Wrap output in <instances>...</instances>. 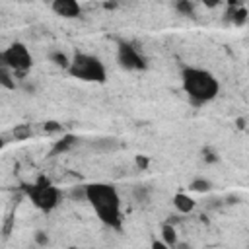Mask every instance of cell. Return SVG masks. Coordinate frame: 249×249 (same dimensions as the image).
<instances>
[{"mask_svg":"<svg viewBox=\"0 0 249 249\" xmlns=\"http://www.w3.org/2000/svg\"><path fill=\"white\" fill-rule=\"evenodd\" d=\"M88 189V202L95 210L97 218L113 228L121 230L123 228V218H121V196L115 185L111 183H89L86 185Z\"/></svg>","mask_w":249,"mask_h":249,"instance_id":"obj_1","label":"cell"},{"mask_svg":"<svg viewBox=\"0 0 249 249\" xmlns=\"http://www.w3.org/2000/svg\"><path fill=\"white\" fill-rule=\"evenodd\" d=\"M181 84L193 105H204L212 101L220 91V84L214 74L196 66H185L181 70Z\"/></svg>","mask_w":249,"mask_h":249,"instance_id":"obj_2","label":"cell"},{"mask_svg":"<svg viewBox=\"0 0 249 249\" xmlns=\"http://www.w3.org/2000/svg\"><path fill=\"white\" fill-rule=\"evenodd\" d=\"M68 74L82 80V82H93V84H103L107 80V70L105 64L88 53H76L70 60Z\"/></svg>","mask_w":249,"mask_h":249,"instance_id":"obj_3","label":"cell"},{"mask_svg":"<svg viewBox=\"0 0 249 249\" xmlns=\"http://www.w3.org/2000/svg\"><path fill=\"white\" fill-rule=\"evenodd\" d=\"M25 193L31 198V202L43 212L54 210L58 206V200H60V191L47 177H39L33 185L25 187Z\"/></svg>","mask_w":249,"mask_h":249,"instance_id":"obj_4","label":"cell"},{"mask_svg":"<svg viewBox=\"0 0 249 249\" xmlns=\"http://www.w3.org/2000/svg\"><path fill=\"white\" fill-rule=\"evenodd\" d=\"M0 64L2 66H8L16 78H23L27 74V70L31 68L33 64V58H31V53L29 49L23 45V43H12L10 47H6L2 53H0Z\"/></svg>","mask_w":249,"mask_h":249,"instance_id":"obj_5","label":"cell"},{"mask_svg":"<svg viewBox=\"0 0 249 249\" xmlns=\"http://www.w3.org/2000/svg\"><path fill=\"white\" fill-rule=\"evenodd\" d=\"M117 60L124 70H130V72H140V70H146V66H148L144 54L134 45H130L126 41H119V45H117Z\"/></svg>","mask_w":249,"mask_h":249,"instance_id":"obj_6","label":"cell"},{"mask_svg":"<svg viewBox=\"0 0 249 249\" xmlns=\"http://www.w3.org/2000/svg\"><path fill=\"white\" fill-rule=\"evenodd\" d=\"M51 8L56 16L72 19V18H80L82 16V6L78 0H53Z\"/></svg>","mask_w":249,"mask_h":249,"instance_id":"obj_7","label":"cell"},{"mask_svg":"<svg viewBox=\"0 0 249 249\" xmlns=\"http://www.w3.org/2000/svg\"><path fill=\"white\" fill-rule=\"evenodd\" d=\"M119 140L115 136H101V138H95L89 142V148L97 154H111V152H117L119 150Z\"/></svg>","mask_w":249,"mask_h":249,"instance_id":"obj_8","label":"cell"},{"mask_svg":"<svg viewBox=\"0 0 249 249\" xmlns=\"http://www.w3.org/2000/svg\"><path fill=\"white\" fill-rule=\"evenodd\" d=\"M76 144H78V136H76V134H64L62 138L54 140V144H53V148H51V156L66 154V152H70Z\"/></svg>","mask_w":249,"mask_h":249,"instance_id":"obj_9","label":"cell"},{"mask_svg":"<svg viewBox=\"0 0 249 249\" xmlns=\"http://www.w3.org/2000/svg\"><path fill=\"white\" fill-rule=\"evenodd\" d=\"M173 206H175L181 214H189V212H193V210H195L196 202H195V198H193V196H189L187 193H177V195L173 196Z\"/></svg>","mask_w":249,"mask_h":249,"instance_id":"obj_10","label":"cell"},{"mask_svg":"<svg viewBox=\"0 0 249 249\" xmlns=\"http://www.w3.org/2000/svg\"><path fill=\"white\" fill-rule=\"evenodd\" d=\"M150 195H152V189L148 185H134L132 187V200L138 204H146L150 200Z\"/></svg>","mask_w":249,"mask_h":249,"instance_id":"obj_11","label":"cell"},{"mask_svg":"<svg viewBox=\"0 0 249 249\" xmlns=\"http://www.w3.org/2000/svg\"><path fill=\"white\" fill-rule=\"evenodd\" d=\"M0 86H4L6 89H16V74L8 68V66H2L0 64Z\"/></svg>","mask_w":249,"mask_h":249,"instance_id":"obj_12","label":"cell"},{"mask_svg":"<svg viewBox=\"0 0 249 249\" xmlns=\"http://www.w3.org/2000/svg\"><path fill=\"white\" fill-rule=\"evenodd\" d=\"M161 239L167 243V247H177V231L171 222H165L161 226Z\"/></svg>","mask_w":249,"mask_h":249,"instance_id":"obj_13","label":"cell"},{"mask_svg":"<svg viewBox=\"0 0 249 249\" xmlns=\"http://www.w3.org/2000/svg\"><path fill=\"white\" fill-rule=\"evenodd\" d=\"M228 19H230L233 25H243V23L247 21V10H245V8L230 6V10H228Z\"/></svg>","mask_w":249,"mask_h":249,"instance_id":"obj_14","label":"cell"},{"mask_svg":"<svg viewBox=\"0 0 249 249\" xmlns=\"http://www.w3.org/2000/svg\"><path fill=\"white\" fill-rule=\"evenodd\" d=\"M49 60H51L53 64H56V66L66 68V70H68V66H70V60H72V58H68L62 51H53V53H49Z\"/></svg>","mask_w":249,"mask_h":249,"instance_id":"obj_15","label":"cell"},{"mask_svg":"<svg viewBox=\"0 0 249 249\" xmlns=\"http://www.w3.org/2000/svg\"><path fill=\"white\" fill-rule=\"evenodd\" d=\"M175 10L181 16H189V18L195 16V4H193V0H175Z\"/></svg>","mask_w":249,"mask_h":249,"instance_id":"obj_16","label":"cell"},{"mask_svg":"<svg viewBox=\"0 0 249 249\" xmlns=\"http://www.w3.org/2000/svg\"><path fill=\"white\" fill-rule=\"evenodd\" d=\"M31 134H33L31 124H16V126L12 128V136H14L16 140H27Z\"/></svg>","mask_w":249,"mask_h":249,"instance_id":"obj_17","label":"cell"},{"mask_svg":"<svg viewBox=\"0 0 249 249\" xmlns=\"http://www.w3.org/2000/svg\"><path fill=\"white\" fill-rule=\"evenodd\" d=\"M189 189H191V191H195V193H208V191L212 189V183H210L208 179H202V177H198V179L191 181Z\"/></svg>","mask_w":249,"mask_h":249,"instance_id":"obj_18","label":"cell"},{"mask_svg":"<svg viewBox=\"0 0 249 249\" xmlns=\"http://www.w3.org/2000/svg\"><path fill=\"white\" fill-rule=\"evenodd\" d=\"M70 198H74V200H88V189H86V185L74 187L70 191Z\"/></svg>","mask_w":249,"mask_h":249,"instance_id":"obj_19","label":"cell"},{"mask_svg":"<svg viewBox=\"0 0 249 249\" xmlns=\"http://www.w3.org/2000/svg\"><path fill=\"white\" fill-rule=\"evenodd\" d=\"M43 128H45V132H60V130H62V126H60L56 121H47V123L43 124Z\"/></svg>","mask_w":249,"mask_h":249,"instance_id":"obj_20","label":"cell"},{"mask_svg":"<svg viewBox=\"0 0 249 249\" xmlns=\"http://www.w3.org/2000/svg\"><path fill=\"white\" fill-rule=\"evenodd\" d=\"M202 158H204V161H208V163H214V161H218V156L210 150V148H204L202 150Z\"/></svg>","mask_w":249,"mask_h":249,"instance_id":"obj_21","label":"cell"},{"mask_svg":"<svg viewBox=\"0 0 249 249\" xmlns=\"http://www.w3.org/2000/svg\"><path fill=\"white\" fill-rule=\"evenodd\" d=\"M148 165H150V160L146 158V156H136V167L138 169H148Z\"/></svg>","mask_w":249,"mask_h":249,"instance_id":"obj_22","label":"cell"},{"mask_svg":"<svg viewBox=\"0 0 249 249\" xmlns=\"http://www.w3.org/2000/svg\"><path fill=\"white\" fill-rule=\"evenodd\" d=\"M35 241H37L39 245H47V243H49V237H47L43 231H37V233H35Z\"/></svg>","mask_w":249,"mask_h":249,"instance_id":"obj_23","label":"cell"},{"mask_svg":"<svg viewBox=\"0 0 249 249\" xmlns=\"http://www.w3.org/2000/svg\"><path fill=\"white\" fill-rule=\"evenodd\" d=\"M222 2H224V0H202V4H204L206 8H210V10H212V8H216V6H218V4H222Z\"/></svg>","mask_w":249,"mask_h":249,"instance_id":"obj_24","label":"cell"},{"mask_svg":"<svg viewBox=\"0 0 249 249\" xmlns=\"http://www.w3.org/2000/svg\"><path fill=\"white\" fill-rule=\"evenodd\" d=\"M10 230H12V216H8V220H6V224H4V235H8Z\"/></svg>","mask_w":249,"mask_h":249,"instance_id":"obj_25","label":"cell"},{"mask_svg":"<svg viewBox=\"0 0 249 249\" xmlns=\"http://www.w3.org/2000/svg\"><path fill=\"white\" fill-rule=\"evenodd\" d=\"M117 6V2H105V8H115Z\"/></svg>","mask_w":249,"mask_h":249,"instance_id":"obj_26","label":"cell"},{"mask_svg":"<svg viewBox=\"0 0 249 249\" xmlns=\"http://www.w3.org/2000/svg\"><path fill=\"white\" fill-rule=\"evenodd\" d=\"M45 2H49V4H51V2H53V0H45Z\"/></svg>","mask_w":249,"mask_h":249,"instance_id":"obj_27","label":"cell"}]
</instances>
